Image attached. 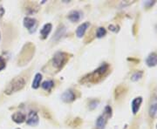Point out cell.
Here are the masks:
<instances>
[{"label": "cell", "instance_id": "cell-19", "mask_svg": "<svg viewBox=\"0 0 157 129\" xmlns=\"http://www.w3.org/2000/svg\"><path fill=\"white\" fill-rule=\"evenodd\" d=\"M106 34H107V31H106V29H105L104 27H99V29L97 30L96 37L99 38V39H100V38L104 37Z\"/></svg>", "mask_w": 157, "mask_h": 129}, {"label": "cell", "instance_id": "cell-10", "mask_svg": "<svg viewBox=\"0 0 157 129\" xmlns=\"http://www.w3.org/2000/svg\"><path fill=\"white\" fill-rule=\"evenodd\" d=\"M89 25H90V24L88 22H86L84 24H80L77 28V30H76V35H77V37L78 38H82L83 36H84V34H85V32H86L87 28L89 27Z\"/></svg>", "mask_w": 157, "mask_h": 129}, {"label": "cell", "instance_id": "cell-22", "mask_svg": "<svg viewBox=\"0 0 157 129\" xmlns=\"http://www.w3.org/2000/svg\"><path fill=\"white\" fill-rule=\"evenodd\" d=\"M155 3V1H153V2H151V1H148V2H146L144 5H145V6H147V7H149V6H151V5H153Z\"/></svg>", "mask_w": 157, "mask_h": 129}, {"label": "cell", "instance_id": "cell-5", "mask_svg": "<svg viewBox=\"0 0 157 129\" xmlns=\"http://www.w3.org/2000/svg\"><path fill=\"white\" fill-rule=\"evenodd\" d=\"M37 20L32 18V17H26L24 18V26L25 28L31 32L33 33L36 31V28H37Z\"/></svg>", "mask_w": 157, "mask_h": 129}, {"label": "cell", "instance_id": "cell-11", "mask_svg": "<svg viewBox=\"0 0 157 129\" xmlns=\"http://www.w3.org/2000/svg\"><path fill=\"white\" fill-rule=\"evenodd\" d=\"M52 29V24H46L43 26V28H42L41 31H40L41 38L43 39H45L47 38V36L50 34Z\"/></svg>", "mask_w": 157, "mask_h": 129}, {"label": "cell", "instance_id": "cell-20", "mask_svg": "<svg viewBox=\"0 0 157 129\" xmlns=\"http://www.w3.org/2000/svg\"><path fill=\"white\" fill-rule=\"evenodd\" d=\"M108 28H109V30L112 31V32H117L118 31H119V26H118V25H113V24H110Z\"/></svg>", "mask_w": 157, "mask_h": 129}, {"label": "cell", "instance_id": "cell-3", "mask_svg": "<svg viewBox=\"0 0 157 129\" xmlns=\"http://www.w3.org/2000/svg\"><path fill=\"white\" fill-rule=\"evenodd\" d=\"M68 59H69V57H68L67 53L63 52H58L54 54V56L52 59V64L55 69L59 71L66 64Z\"/></svg>", "mask_w": 157, "mask_h": 129}, {"label": "cell", "instance_id": "cell-6", "mask_svg": "<svg viewBox=\"0 0 157 129\" xmlns=\"http://www.w3.org/2000/svg\"><path fill=\"white\" fill-rule=\"evenodd\" d=\"M39 122V115L38 113H36L35 111H31L29 113L28 115V119L26 121V123L29 125V126H32V127H36Z\"/></svg>", "mask_w": 157, "mask_h": 129}, {"label": "cell", "instance_id": "cell-12", "mask_svg": "<svg viewBox=\"0 0 157 129\" xmlns=\"http://www.w3.org/2000/svg\"><path fill=\"white\" fill-rule=\"evenodd\" d=\"M11 119L12 121L16 123H23L24 121H25V115L24 113H20V112H17V113H15L12 116H11Z\"/></svg>", "mask_w": 157, "mask_h": 129}, {"label": "cell", "instance_id": "cell-13", "mask_svg": "<svg viewBox=\"0 0 157 129\" xmlns=\"http://www.w3.org/2000/svg\"><path fill=\"white\" fill-rule=\"evenodd\" d=\"M68 18L72 22H78L80 19V13L78 11H72L68 15Z\"/></svg>", "mask_w": 157, "mask_h": 129}, {"label": "cell", "instance_id": "cell-2", "mask_svg": "<svg viewBox=\"0 0 157 129\" xmlns=\"http://www.w3.org/2000/svg\"><path fill=\"white\" fill-rule=\"evenodd\" d=\"M25 80L23 77H17L13 79L8 84L5 90V93L11 95L14 93H17L18 91H21L25 87Z\"/></svg>", "mask_w": 157, "mask_h": 129}, {"label": "cell", "instance_id": "cell-17", "mask_svg": "<svg viewBox=\"0 0 157 129\" xmlns=\"http://www.w3.org/2000/svg\"><path fill=\"white\" fill-rule=\"evenodd\" d=\"M149 116L151 117V118H155V115H156L157 113V103H152L150 106H149Z\"/></svg>", "mask_w": 157, "mask_h": 129}, {"label": "cell", "instance_id": "cell-1", "mask_svg": "<svg viewBox=\"0 0 157 129\" xmlns=\"http://www.w3.org/2000/svg\"><path fill=\"white\" fill-rule=\"evenodd\" d=\"M108 71H109V65L107 63H104L103 64H101L98 69L94 70L93 73L85 76L80 81L83 83H92V84L98 83L108 74Z\"/></svg>", "mask_w": 157, "mask_h": 129}, {"label": "cell", "instance_id": "cell-18", "mask_svg": "<svg viewBox=\"0 0 157 129\" xmlns=\"http://www.w3.org/2000/svg\"><path fill=\"white\" fill-rule=\"evenodd\" d=\"M142 75H143V72H141V71H137V72L133 73V75L131 76V80H132V81H134V82H135V81H138L139 80H141Z\"/></svg>", "mask_w": 157, "mask_h": 129}, {"label": "cell", "instance_id": "cell-15", "mask_svg": "<svg viewBox=\"0 0 157 129\" xmlns=\"http://www.w3.org/2000/svg\"><path fill=\"white\" fill-rule=\"evenodd\" d=\"M66 32V28L63 26V25H61V26H59L58 28V30L56 31V33L54 34V38H53V39L54 40H58L63 35H64V33Z\"/></svg>", "mask_w": 157, "mask_h": 129}, {"label": "cell", "instance_id": "cell-7", "mask_svg": "<svg viewBox=\"0 0 157 129\" xmlns=\"http://www.w3.org/2000/svg\"><path fill=\"white\" fill-rule=\"evenodd\" d=\"M61 99H62V100H63L64 102H66V103H71V102H73L75 99H76V96H75L74 93L72 90H67V91H66V92L62 94Z\"/></svg>", "mask_w": 157, "mask_h": 129}, {"label": "cell", "instance_id": "cell-16", "mask_svg": "<svg viewBox=\"0 0 157 129\" xmlns=\"http://www.w3.org/2000/svg\"><path fill=\"white\" fill-rule=\"evenodd\" d=\"M42 88L44 89V90H46V91H51L52 88L54 87V82L52 80H46L45 81V82H43L41 85Z\"/></svg>", "mask_w": 157, "mask_h": 129}, {"label": "cell", "instance_id": "cell-23", "mask_svg": "<svg viewBox=\"0 0 157 129\" xmlns=\"http://www.w3.org/2000/svg\"><path fill=\"white\" fill-rule=\"evenodd\" d=\"M17 129H20V128H17Z\"/></svg>", "mask_w": 157, "mask_h": 129}, {"label": "cell", "instance_id": "cell-14", "mask_svg": "<svg viewBox=\"0 0 157 129\" xmlns=\"http://www.w3.org/2000/svg\"><path fill=\"white\" fill-rule=\"evenodd\" d=\"M42 80V74L41 73H37L34 77V80L33 81V89H38L40 86V82Z\"/></svg>", "mask_w": 157, "mask_h": 129}, {"label": "cell", "instance_id": "cell-8", "mask_svg": "<svg viewBox=\"0 0 157 129\" xmlns=\"http://www.w3.org/2000/svg\"><path fill=\"white\" fill-rule=\"evenodd\" d=\"M141 103H142L141 97H136L133 99L132 103H131V108H132V112L133 114H136L138 113V111L140 110Z\"/></svg>", "mask_w": 157, "mask_h": 129}, {"label": "cell", "instance_id": "cell-4", "mask_svg": "<svg viewBox=\"0 0 157 129\" xmlns=\"http://www.w3.org/2000/svg\"><path fill=\"white\" fill-rule=\"evenodd\" d=\"M111 116H112V108L110 105H107L104 109L103 114L99 116L96 121V127L98 129L105 128L107 122H108V119H109Z\"/></svg>", "mask_w": 157, "mask_h": 129}, {"label": "cell", "instance_id": "cell-21", "mask_svg": "<svg viewBox=\"0 0 157 129\" xmlns=\"http://www.w3.org/2000/svg\"><path fill=\"white\" fill-rule=\"evenodd\" d=\"M5 67V61L2 57H0V71L3 70Z\"/></svg>", "mask_w": 157, "mask_h": 129}, {"label": "cell", "instance_id": "cell-9", "mask_svg": "<svg viewBox=\"0 0 157 129\" xmlns=\"http://www.w3.org/2000/svg\"><path fill=\"white\" fill-rule=\"evenodd\" d=\"M146 64L149 67H154L157 65V54L155 52H152L149 54L146 59Z\"/></svg>", "mask_w": 157, "mask_h": 129}]
</instances>
